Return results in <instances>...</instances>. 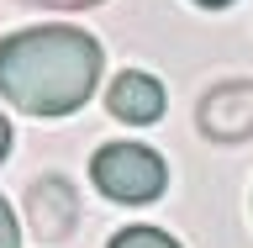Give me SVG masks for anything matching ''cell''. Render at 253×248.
<instances>
[{
    "mask_svg": "<svg viewBox=\"0 0 253 248\" xmlns=\"http://www.w3.org/2000/svg\"><path fill=\"white\" fill-rule=\"evenodd\" d=\"M111 248H179L164 227H122L111 238Z\"/></svg>",
    "mask_w": 253,
    "mask_h": 248,
    "instance_id": "obj_6",
    "label": "cell"
},
{
    "mask_svg": "<svg viewBox=\"0 0 253 248\" xmlns=\"http://www.w3.org/2000/svg\"><path fill=\"white\" fill-rule=\"evenodd\" d=\"M90 180H95L100 196H111L122 206H148L169 185V164L148 143H106L90 164Z\"/></svg>",
    "mask_w": 253,
    "mask_h": 248,
    "instance_id": "obj_2",
    "label": "cell"
},
{
    "mask_svg": "<svg viewBox=\"0 0 253 248\" xmlns=\"http://www.w3.org/2000/svg\"><path fill=\"white\" fill-rule=\"evenodd\" d=\"M27 227L42 243H63V238L79 227V196L69 180L58 174H42V180H32L27 185Z\"/></svg>",
    "mask_w": 253,
    "mask_h": 248,
    "instance_id": "obj_4",
    "label": "cell"
},
{
    "mask_svg": "<svg viewBox=\"0 0 253 248\" xmlns=\"http://www.w3.org/2000/svg\"><path fill=\"white\" fill-rule=\"evenodd\" d=\"M11 158V122H5V111H0V164Z\"/></svg>",
    "mask_w": 253,
    "mask_h": 248,
    "instance_id": "obj_9",
    "label": "cell"
},
{
    "mask_svg": "<svg viewBox=\"0 0 253 248\" xmlns=\"http://www.w3.org/2000/svg\"><path fill=\"white\" fill-rule=\"evenodd\" d=\"M21 5H42V11H84V5H100V0H21Z\"/></svg>",
    "mask_w": 253,
    "mask_h": 248,
    "instance_id": "obj_8",
    "label": "cell"
},
{
    "mask_svg": "<svg viewBox=\"0 0 253 248\" xmlns=\"http://www.w3.org/2000/svg\"><path fill=\"white\" fill-rule=\"evenodd\" d=\"M106 106L116 122L126 127H148L164 116V85H158L153 74H142V69H126V74H116V85L106 90Z\"/></svg>",
    "mask_w": 253,
    "mask_h": 248,
    "instance_id": "obj_5",
    "label": "cell"
},
{
    "mask_svg": "<svg viewBox=\"0 0 253 248\" xmlns=\"http://www.w3.org/2000/svg\"><path fill=\"white\" fill-rule=\"evenodd\" d=\"M195 5H206V11H221V5H232V0H195Z\"/></svg>",
    "mask_w": 253,
    "mask_h": 248,
    "instance_id": "obj_10",
    "label": "cell"
},
{
    "mask_svg": "<svg viewBox=\"0 0 253 248\" xmlns=\"http://www.w3.org/2000/svg\"><path fill=\"white\" fill-rule=\"evenodd\" d=\"M100 43L79 27H27L0 37V95L27 116H69L100 85Z\"/></svg>",
    "mask_w": 253,
    "mask_h": 248,
    "instance_id": "obj_1",
    "label": "cell"
},
{
    "mask_svg": "<svg viewBox=\"0 0 253 248\" xmlns=\"http://www.w3.org/2000/svg\"><path fill=\"white\" fill-rule=\"evenodd\" d=\"M195 127H201L211 143H237L253 138V79H227V85H211L195 111Z\"/></svg>",
    "mask_w": 253,
    "mask_h": 248,
    "instance_id": "obj_3",
    "label": "cell"
},
{
    "mask_svg": "<svg viewBox=\"0 0 253 248\" xmlns=\"http://www.w3.org/2000/svg\"><path fill=\"white\" fill-rule=\"evenodd\" d=\"M0 248H21V233H16V211L0 196Z\"/></svg>",
    "mask_w": 253,
    "mask_h": 248,
    "instance_id": "obj_7",
    "label": "cell"
}]
</instances>
